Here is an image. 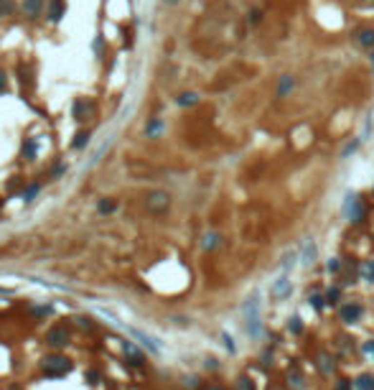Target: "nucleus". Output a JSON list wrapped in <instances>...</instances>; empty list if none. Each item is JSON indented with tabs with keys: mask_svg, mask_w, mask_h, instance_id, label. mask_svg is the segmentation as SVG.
I'll return each mask as SVG.
<instances>
[{
	"mask_svg": "<svg viewBox=\"0 0 374 390\" xmlns=\"http://www.w3.org/2000/svg\"><path fill=\"white\" fill-rule=\"evenodd\" d=\"M344 217L351 222V225H361L367 219V207L364 202L356 196V194H346V202H344Z\"/></svg>",
	"mask_w": 374,
	"mask_h": 390,
	"instance_id": "nucleus-1",
	"label": "nucleus"
},
{
	"mask_svg": "<svg viewBox=\"0 0 374 390\" xmlns=\"http://www.w3.org/2000/svg\"><path fill=\"white\" fill-rule=\"evenodd\" d=\"M361 316H364L361 301H344V304L338 306V321H344V324H359Z\"/></svg>",
	"mask_w": 374,
	"mask_h": 390,
	"instance_id": "nucleus-2",
	"label": "nucleus"
},
{
	"mask_svg": "<svg viewBox=\"0 0 374 390\" xmlns=\"http://www.w3.org/2000/svg\"><path fill=\"white\" fill-rule=\"evenodd\" d=\"M145 207H148L150 214H163V212H168V207H171V194L150 192L148 196H145Z\"/></svg>",
	"mask_w": 374,
	"mask_h": 390,
	"instance_id": "nucleus-3",
	"label": "nucleus"
},
{
	"mask_svg": "<svg viewBox=\"0 0 374 390\" xmlns=\"http://www.w3.org/2000/svg\"><path fill=\"white\" fill-rule=\"evenodd\" d=\"M290 293H293V283H290L288 273H282L278 281H273V286H270V296H273L275 301H285Z\"/></svg>",
	"mask_w": 374,
	"mask_h": 390,
	"instance_id": "nucleus-4",
	"label": "nucleus"
},
{
	"mask_svg": "<svg viewBox=\"0 0 374 390\" xmlns=\"http://www.w3.org/2000/svg\"><path fill=\"white\" fill-rule=\"evenodd\" d=\"M316 367L321 370V375H334L336 372V357L331 352L321 350L318 354H316Z\"/></svg>",
	"mask_w": 374,
	"mask_h": 390,
	"instance_id": "nucleus-5",
	"label": "nucleus"
},
{
	"mask_svg": "<svg viewBox=\"0 0 374 390\" xmlns=\"http://www.w3.org/2000/svg\"><path fill=\"white\" fill-rule=\"evenodd\" d=\"M43 370H49L51 375H64L72 370V362L64 357H46L43 360Z\"/></svg>",
	"mask_w": 374,
	"mask_h": 390,
	"instance_id": "nucleus-6",
	"label": "nucleus"
},
{
	"mask_svg": "<svg viewBox=\"0 0 374 390\" xmlns=\"http://www.w3.org/2000/svg\"><path fill=\"white\" fill-rule=\"evenodd\" d=\"M285 385H288V390H305V375L298 367H290L285 372Z\"/></svg>",
	"mask_w": 374,
	"mask_h": 390,
	"instance_id": "nucleus-7",
	"label": "nucleus"
},
{
	"mask_svg": "<svg viewBox=\"0 0 374 390\" xmlns=\"http://www.w3.org/2000/svg\"><path fill=\"white\" fill-rule=\"evenodd\" d=\"M120 347H122V354H125V360H128L130 365H143V362H145V354H143V352H140L138 347H135L132 342H122Z\"/></svg>",
	"mask_w": 374,
	"mask_h": 390,
	"instance_id": "nucleus-8",
	"label": "nucleus"
},
{
	"mask_svg": "<svg viewBox=\"0 0 374 390\" xmlns=\"http://www.w3.org/2000/svg\"><path fill=\"white\" fill-rule=\"evenodd\" d=\"M316 258H318V245H316V240H305L303 242V255H300V263L308 268V265H313L316 263Z\"/></svg>",
	"mask_w": 374,
	"mask_h": 390,
	"instance_id": "nucleus-9",
	"label": "nucleus"
},
{
	"mask_svg": "<svg viewBox=\"0 0 374 390\" xmlns=\"http://www.w3.org/2000/svg\"><path fill=\"white\" fill-rule=\"evenodd\" d=\"M130 332H132V337H138V339H140L143 347H148V350H150V352H155V354L161 352V344H158V339H155V337H150V334H145V332H140V329H130Z\"/></svg>",
	"mask_w": 374,
	"mask_h": 390,
	"instance_id": "nucleus-10",
	"label": "nucleus"
},
{
	"mask_svg": "<svg viewBox=\"0 0 374 390\" xmlns=\"http://www.w3.org/2000/svg\"><path fill=\"white\" fill-rule=\"evenodd\" d=\"M359 278L369 286L374 283V258H367V260L359 263Z\"/></svg>",
	"mask_w": 374,
	"mask_h": 390,
	"instance_id": "nucleus-11",
	"label": "nucleus"
},
{
	"mask_svg": "<svg viewBox=\"0 0 374 390\" xmlns=\"http://www.w3.org/2000/svg\"><path fill=\"white\" fill-rule=\"evenodd\" d=\"M66 342H69V332H66L64 327L51 329V334H49V344H51V347H64Z\"/></svg>",
	"mask_w": 374,
	"mask_h": 390,
	"instance_id": "nucleus-12",
	"label": "nucleus"
},
{
	"mask_svg": "<svg viewBox=\"0 0 374 390\" xmlns=\"http://www.w3.org/2000/svg\"><path fill=\"white\" fill-rule=\"evenodd\" d=\"M354 390H374V375H372V372H361V375H356Z\"/></svg>",
	"mask_w": 374,
	"mask_h": 390,
	"instance_id": "nucleus-13",
	"label": "nucleus"
},
{
	"mask_svg": "<svg viewBox=\"0 0 374 390\" xmlns=\"http://www.w3.org/2000/svg\"><path fill=\"white\" fill-rule=\"evenodd\" d=\"M219 245H222V235H217V232H209V235H204V240H201V248L206 253L217 250Z\"/></svg>",
	"mask_w": 374,
	"mask_h": 390,
	"instance_id": "nucleus-14",
	"label": "nucleus"
},
{
	"mask_svg": "<svg viewBox=\"0 0 374 390\" xmlns=\"http://www.w3.org/2000/svg\"><path fill=\"white\" fill-rule=\"evenodd\" d=\"M234 390H257V385H255V380L249 375H240L234 380Z\"/></svg>",
	"mask_w": 374,
	"mask_h": 390,
	"instance_id": "nucleus-15",
	"label": "nucleus"
},
{
	"mask_svg": "<svg viewBox=\"0 0 374 390\" xmlns=\"http://www.w3.org/2000/svg\"><path fill=\"white\" fill-rule=\"evenodd\" d=\"M308 304H311L316 311H323V309H326V296H321L318 291H313V293H308Z\"/></svg>",
	"mask_w": 374,
	"mask_h": 390,
	"instance_id": "nucleus-16",
	"label": "nucleus"
},
{
	"mask_svg": "<svg viewBox=\"0 0 374 390\" xmlns=\"http://www.w3.org/2000/svg\"><path fill=\"white\" fill-rule=\"evenodd\" d=\"M326 296V306H334V304H338V296H341V286H331L328 291L323 293Z\"/></svg>",
	"mask_w": 374,
	"mask_h": 390,
	"instance_id": "nucleus-17",
	"label": "nucleus"
},
{
	"mask_svg": "<svg viewBox=\"0 0 374 390\" xmlns=\"http://www.w3.org/2000/svg\"><path fill=\"white\" fill-rule=\"evenodd\" d=\"M341 268H344V263H341V258H328V260H326V271L331 273V275H336V273H341Z\"/></svg>",
	"mask_w": 374,
	"mask_h": 390,
	"instance_id": "nucleus-18",
	"label": "nucleus"
},
{
	"mask_svg": "<svg viewBox=\"0 0 374 390\" xmlns=\"http://www.w3.org/2000/svg\"><path fill=\"white\" fill-rule=\"evenodd\" d=\"M303 329H305V327H303L300 316H293V319H288V332H290V334H296V337H298V334H303Z\"/></svg>",
	"mask_w": 374,
	"mask_h": 390,
	"instance_id": "nucleus-19",
	"label": "nucleus"
},
{
	"mask_svg": "<svg viewBox=\"0 0 374 390\" xmlns=\"http://www.w3.org/2000/svg\"><path fill=\"white\" fill-rule=\"evenodd\" d=\"M41 5H43V0H23V8H26L28 16H36L41 10Z\"/></svg>",
	"mask_w": 374,
	"mask_h": 390,
	"instance_id": "nucleus-20",
	"label": "nucleus"
},
{
	"mask_svg": "<svg viewBox=\"0 0 374 390\" xmlns=\"http://www.w3.org/2000/svg\"><path fill=\"white\" fill-rule=\"evenodd\" d=\"M356 41H359V46H374V31H361Z\"/></svg>",
	"mask_w": 374,
	"mask_h": 390,
	"instance_id": "nucleus-21",
	"label": "nucleus"
},
{
	"mask_svg": "<svg viewBox=\"0 0 374 390\" xmlns=\"http://www.w3.org/2000/svg\"><path fill=\"white\" fill-rule=\"evenodd\" d=\"M64 8H66L64 0H54V3H51V20H59L61 13H64Z\"/></svg>",
	"mask_w": 374,
	"mask_h": 390,
	"instance_id": "nucleus-22",
	"label": "nucleus"
},
{
	"mask_svg": "<svg viewBox=\"0 0 374 390\" xmlns=\"http://www.w3.org/2000/svg\"><path fill=\"white\" fill-rule=\"evenodd\" d=\"M296 260H298V253H296V250L285 253V258H282V271H290L293 265H296Z\"/></svg>",
	"mask_w": 374,
	"mask_h": 390,
	"instance_id": "nucleus-23",
	"label": "nucleus"
},
{
	"mask_svg": "<svg viewBox=\"0 0 374 390\" xmlns=\"http://www.w3.org/2000/svg\"><path fill=\"white\" fill-rule=\"evenodd\" d=\"M361 354H364L367 360L374 362V339H367L364 344H361Z\"/></svg>",
	"mask_w": 374,
	"mask_h": 390,
	"instance_id": "nucleus-24",
	"label": "nucleus"
},
{
	"mask_svg": "<svg viewBox=\"0 0 374 390\" xmlns=\"http://www.w3.org/2000/svg\"><path fill=\"white\" fill-rule=\"evenodd\" d=\"M334 390H354V380H349V377H338Z\"/></svg>",
	"mask_w": 374,
	"mask_h": 390,
	"instance_id": "nucleus-25",
	"label": "nucleus"
},
{
	"mask_svg": "<svg viewBox=\"0 0 374 390\" xmlns=\"http://www.w3.org/2000/svg\"><path fill=\"white\" fill-rule=\"evenodd\" d=\"M176 102L184 105V107H186V105H196V95H194V92H186V95H181Z\"/></svg>",
	"mask_w": 374,
	"mask_h": 390,
	"instance_id": "nucleus-26",
	"label": "nucleus"
},
{
	"mask_svg": "<svg viewBox=\"0 0 374 390\" xmlns=\"http://www.w3.org/2000/svg\"><path fill=\"white\" fill-rule=\"evenodd\" d=\"M288 90H293V79H290V77H282V82H280V90H278V95H285Z\"/></svg>",
	"mask_w": 374,
	"mask_h": 390,
	"instance_id": "nucleus-27",
	"label": "nucleus"
},
{
	"mask_svg": "<svg viewBox=\"0 0 374 390\" xmlns=\"http://www.w3.org/2000/svg\"><path fill=\"white\" fill-rule=\"evenodd\" d=\"M87 138H89V133H79V136L74 138V148H84V146H87Z\"/></svg>",
	"mask_w": 374,
	"mask_h": 390,
	"instance_id": "nucleus-28",
	"label": "nucleus"
},
{
	"mask_svg": "<svg viewBox=\"0 0 374 390\" xmlns=\"http://www.w3.org/2000/svg\"><path fill=\"white\" fill-rule=\"evenodd\" d=\"M112 209H117V202H102V204H99L102 214H107V212H112Z\"/></svg>",
	"mask_w": 374,
	"mask_h": 390,
	"instance_id": "nucleus-29",
	"label": "nucleus"
},
{
	"mask_svg": "<svg viewBox=\"0 0 374 390\" xmlns=\"http://www.w3.org/2000/svg\"><path fill=\"white\" fill-rule=\"evenodd\" d=\"M222 342H224V347L229 350V352H234V350H237V347H234V342H232V337H229V334H222Z\"/></svg>",
	"mask_w": 374,
	"mask_h": 390,
	"instance_id": "nucleus-30",
	"label": "nucleus"
},
{
	"mask_svg": "<svg viewBox=\"0 0 374 390\" xmlns=\"http://www.w3.org/2000/svg\"><path fill=\"white\" fill-rule=\"evenodd\" d=\"M36 192H38V184H33V186H28V189H26V194H23V199H26V202H31V196L36 194Z\"/></svg>",
	"mask_w": 374,
	"mask_h": 390,
	"instance_id": "nucleus-31",
	"label": "nucleus"
},
{
	"mask_svg": "<svg viewBox=\"0 0 374 390\" xmlns=\"http://www.w3.org/2000/svg\"><path fill=\"white\" fill-rule=\"evenodd\" d=\"M33 151H36V148H33V140H28V143H26V148H23V153L28 156V158H33Z\"/></svg>",
	"mask_w": 374,
	"mask_h": 390,
	"instance_id": "nucleus-32",
	"label": "nucleus"
},
{
	"mask_svg": "<svg viewBox=\"0 0 374 390\" xmlns=\"http://www.w3.org/2000/svg\"><path fill=\"white\" fill-rule=\"evenodd\" d=\"M158 130H161V122H158V120H153L150 125H148V133L153 136V133H158Z\"/></svg>",
	"mask_w": 374,
	"mask_h": 390,
	"instance_id": "nucleus-33",
	"label": "nucleus"
},
{
	"mask_svg": "<svg viewBox=\"0 0 374 390\" xmlns=\"http://www.w3.org/2000/svg\"><path fill=\"white\" fill-rule=\"evenodd\" d=\"M204 390H226V388H224V385H206Z\"/></svg>",
	"mask_w": 374,
	"mask_h": 390,
	"instance_id": "nucleus-34",
	"label": "nucleus"
},
{
	"mask_svg": "<svg viewBox=\"0 0 374 390\" xmlns=\"http://www.w3.org/2000/svg\"><path fill=\"white\" fill-rule=\"evenodd\" d=\"M3 90H5V74L0 72V92H3Z\"/></svg>",
	"mask_w": 374,
	"mask_h": 390,
	"instance_id": "nucleus-35",
	"label": "nucleus"
},
{
	"mask_svg": "<svg viewBox=\"0 0 374 390\" xmlns=\"http://www.w3.org/2000/svg\"><path fill=\"white\" fill-rule=\"evenodd\" d=\"M163 3H168V5H176V3H178V0H163Z\"/></svg>",
	"mask_w": 374,
	"mask_h": 390,
	"instance_id": "nucleus-36",
	"label": "nucleus"
},
{
	"mask_svg": "<svg viewBox=\"0 0 374 390\" xmlns=\"http://www.w3.org/2000/svg\"><path fill=\"white\" fill-rule=\"evenodd\" d=\"M267 390H282V388H267Z\"/></svg>",
	"mask_w": 374,
	"mask_h": 390,
	"instance_id": "nucleus-37",
	"label": "nucleus"
},
{
	"mask_svg": "<svg viewBox=\"0 0 374 390\" xmlns=\"http://www.w3.org/2000/svg\"><path fill=\"white\" fill-rule=\"evenodd\" d=\"M372 61H374V54H372Z\"/></svg>",
	"mask_w": 374,
	"mask_h": 390,
	"instance_id": "nucleus-38",
	"label": "nucleus"
}]
</instances>
